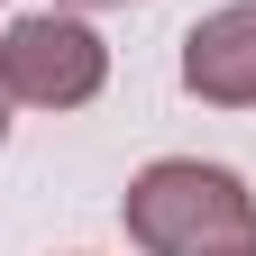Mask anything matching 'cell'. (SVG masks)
<instances>
[{
  "label": "cell",
  "mask_w": 256,
  "mask_h": 256,
  "mask_svg": "<svg viewBox=\"0 0 256 256\" xmlns=\"http://www.w3.org/2000/svg\"><path fill=\"white\" fill-rule=\"evenodd\" d=\"M128 238L146 256H229L256 238V192L229 165L202 156H165L128 183Z\"/></svg>",
  "instance_id": "1"
},
{
  "label": "cell",
  "mask_w": 256,
  "mask_h": 256,
  "mask_svg": "<svg viewBox=\"0 0 256 256\" xmlns=\"http://www.w3.org/2000/svg\"><path fill=\"white\" fill-rule=\"evenodd\" d=\"M74 10H128V0H74Z\"/></svg>",
  "instance_id": "5"
},
{
  "label": "cell",
  "mask_w": 256,
  "mask_h": 256,
  "mask_svg": "<svg viewBox=\"0 0 256 256\" xmlns=\"http://www.w3.org/2000/svg\"><path fill=\"white\" fill-rule=\"evenodd\" d=\"M183 92L210 110H256V0H229L183 37Z\"/></svg>",
  "instance_id": "3"
},
{
  "label": "cell",
  "mask_w": 256,
  "mask_h": 256,
  "mask_svg": "<svg viewBox=\"0 0 256 256\" xmlns=\"http://www.w3.org/2000/svg\"><path fill=\"white\" fill-rule=\"evenodd\" d=\"M0 82H10V101L28 110H82L92 92L110 82V46L92 37L82 18H18L10 37H0Z\"/></svg>",
  "instance_id": "2"
},
{
  "label": "cell",
  "mask_w": 256,
  "mask_h": 256,
  "mask_svg": "<svg viewBox=\"0 0 256 256\" xmlns=\"http://www.w3.org/2000/svg\"><path fill=\"white\" fill-rule=\"evenodd\" d=\"M229 256H256V238H247V247H229Z\"/></svg>",
  "instance_id": "6"
},
{
  "label": "cell",
  "mask_w": 256,
  "mask_h": 256,
  "mask_svg": "<svg viewBox=\"0 0 256 256\" xmlns=\"http://www.w3.org/2000/svg\"><path fill=\"white\" fill-rule=\"evenodd\" d=\"M0 138H10V82H0Z\"/></svg>",
  "instance_id": "4"
}]
</instances>
